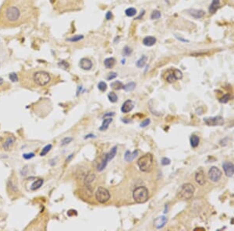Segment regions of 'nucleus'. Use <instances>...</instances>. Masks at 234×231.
I'll return each mask as SVG.
<instances>
[{
    "label": "nucleus",
    "instance_id": "f257e3e1",
    "mask_svg": "<svg viewBox=\"0 0 234 231\" xmlns=\"http://www.w3.org/2000/svg\"><path fill=\"white\" fill-rule=\"evenodd\" d=\"M153 156L151 153H147L138 159V167L142 172H150L153 168Z\"/></svg>",
    "mask_w": 234,
    "mask_h": 231
},
{
    "label": "nucleus",
    "instance_id": "f03ea898",
    "mask_svg": "<svg viewBox=\"0 0 234 231\" xmlns=\"http://www.w3.org/2000/svg\"><path fill=\"white\" fill-rule=\"evenodd\" d=\"M195 188L192 184H184L177 192V198L182 200H189L194 194Z\"/></svg>",
    "mask_w": 234,
    "mask_h": 231
},
{
    "label": "nucleus",
    "instance_id": "7ed1b4c3",
    "mask_svg": "<svg viewBox=\"0 0 234 231\" xmlns=\"http://www.w3.org/2000/svg\"><path fill=\"white\" fill-rule=\"evenodd\" d=\"M148 189L145 186L136 187L133 192V198L137 203H145L148 199Z\"/></svg>",
    "mask_w": 234,
    "mask_h": 231
},
{
    "label": "nucleus",
    "instance_id": "20e7f679",
    "mask_svg": "<svg viewBox=\"0 0 234 231\" xmlns=\"http://www.w3.org/2000/svg\"><path fill=\"white\" fill-rule=\"evenodd\" d=\"M33 79L35 83L41 87L47 85L51 80L50 75L45 71H38L36 72L33 76Z\"/></svg>",
    "mask_w": 234,
    "mask_h": 231
},
{
    "label": "nucleus",
    "instance_id": "39448f33",
    "mask_svg": "<svg viewBox=\"0 0 234 231\" xmlns=\"http://www.w3.org/2000/svg\"><path fill=\"white\" fill-rule=\"evenodd\" d=\"M116 153H117V146H114V147H112V148L111 149V150H110L109 153H106V154L105 155V157L103 158V159L102 160V162H101L100 164L98 165V167H97V170H98V171H99V172L102 171V170L106 167L109 161H111L112 159L116 157Z\"/></svg>",
    "mask_w": 234,
    "mask_h": 231
},
{
    "label": "nucleus",
    "instance_id": "423d86ee",
    "mask_svg": "<svg viewBox=\"0 0 234 231\" xmlns=\"http://www.w3.org/2000/svg\"><path fill=\"white\" fill-rule=\"evenodd\" d=\"M183 78V73L179 69H168L165 74V79L169 83H174L175 81L181 79Z\"/></svg>",
    "mask_w": 234,
    "mask_h": 231
},
{
    "label": "nucleus",
    "instance_id": "0eeeda50",
    "mask_svg": "<svg viewBox=\"0 0 234 231\" xmlns=\"http://www.w3.org/2000/svg\"><path fill=\"white\" fill-rule=\"evenodd\" d=\"M110 193L106 188L104 187H99L95 192V198L97 201L100 203H105L110 199Z\"/></svg>",
    "mask_w": 234,
    "mask_h": 231
},
{
    "label": "nucleus",
    "instance_id": "6e6552de",
    "mask_svg": "<svg viewBox=\"0 0 234 231\" xmlns=\"http://www.w3.org/2000/svg\"><path fill=\"white\" fill-rule=\"evenodd\" d=\"M20 12L17 7L10 6L6 9V16L9 21L14 22L20 18Z\"/></svg>",
    "mask_w": 234,
    "mask_h": 231
},
{
    "label": "nucleus",
    "instance_id": "1a4fd4ad",
    "mask_svg": "<svg viewBox=\"0 0 234 231\" xmlns=\"http://www.w3.org/2000/svg\"><path fill=\"white\" fill-rule=\"evenodd\" d=\"M208 178L210 179L212 182H218L221 179L222 173L219 168L217 167H212L208 171Z\"/></svg>",
    "mask_w": 234,
    "mask_h": 231
},
{
    "label": "nucleus",
    "instance_id": "9d476101",
    "mask_svg": "<svg viewBox=\"0 0 234 231\" xmlns=\"http://www.w3.org/2000/svg\"><path fill=\"white\" fill-rule=\"evenodd\" d=\"M204 122L205 124L209 126H220L224 124V119L221 116H215V117H209V118H204Z\"/></svg>",
    "mask_w": 234,
    "mask_h": 231
},
{
    "label": "nucleus",
    "instance_id": "9b49d317",
    "mask_svg": "<svg viewBox=\"0 0 234 231\" xmlns=\"http://www.w3.org/2000/svg\"><path fill=\"white\" fill-rule=\"evenodd\" d=\"M222 168L225 175L227 177H232L234 175V164L232 162H224L222 164Z\"/></svg>",
    "mask_w": 234,
    "mask_h": 231
},
{
    "label": "nucleus",
    "instance_id": "f8f14e48",
    "mask_svg": "<svg viewBox=\"0 0 234 231\" xmlns=\"http://www.w3.org/2000/svg\"><path fill=\"white\" fill-rule=\"evenodd\" d=\"M168 222V219L166 218V216H158L156 220H154V227H156V229H162V227H165V225Z\"/></svg>",
    "mask_w": 234,
    "mask_h": 231
},
{
    "label": "nucleus",
    "instance_id": "ddd939ff",
    "mask_svg": "<svg viewBox=\"0 0 234 231\" xmlns=\"http://www.w3.org/2000/svg\"><path fill=\"white\" fill-rule=\"evenodd\" d=\"M134 103L131 100H127L122 105L121 107V111L124 114H127L130 112L132 110L134 109Z\"/></svg>",
    "mask_w": 234,
    "mask_h": 231
},
{
    "label": "nucleus",
    "instance_id": "4468645a",
    "mask_svg": "<svg viewBox=\"0 0 234 231\" xmlns=\"http://www.w3.org/2000/svg\"><path fill=\"white\" fill-rule=\"evenodd\" d=\"M195 181H196V182L201 186L204 185L205 184L206 178H205V175H204V173L203 170H200L196 173V175H195Z\"/></svg>",
    "mask_w": 234,
    "mask_h": 231
},
{
    "label": "nucleus",
    "instance_id": "2eb2a0df",
    "mask_svg": "<svg viewBox=\"0 0 234 231\" xmlns=\"http://www.w3.org/2000/svg\"><path fill=\"white\" fill-rule=\"evenodd\" d=\"M79 66L84 70H90L92 68V62L89 59L84 58V59H81Z\"/></svg>",
    "mask_w": 234,
    "mask_h": 231
},
{
    "label": "nucleus",
    "instance_id": "dca6fc26",
    "mask_svg": "<svg viewBox=\"0 0 234 231\" xmlns=\"http://www.w3.org/2000/svg\"><path fill=\"white\" fill-rule=\"evenodd\" d=\"M188 13L191 16H193L195 19H200V18H202L204 16V11L201 10V9H190L188 10Z\"/></svg>",
    "mask_w": 234,
    "mask_h": 231
},
{
    "label": "nucleus",
    "instance_id": "f3484780",
    "mask_svg": "<svg viewBox=\"0 0 234 231\" xmlns=\"http://www.w3.org/2000/svg\"><path fill=\"white\" fill-rule=\"evenodd\" d=\"M138 150H134V152L127 151V152L125 153L124 155V159L127 162H131L135 159L136 157L138 156Z\"/></svg>",
    "mask_w": 234,
    "mask_h": 231
},
{
    "label": "nucleus",
    "instance_id": "a211bd4d",
    "mask_svg": "<svg viewBox=\"0 0 234 231\" xmlns=\"http://www.w3.org/2000/svg\"><path fill=\"white\" fill-rule=\"evenodd\" d=\"M156 43V38L153 36H148L143 40V44L147 47H151Z\"/></svg>",
    "mask_w": 234,
    "mask_h": 231
},
{
    "label": "nucleus",
    "instance_id": "6ab92c4d",
    "mask_svg": "<svg viewBox=\"0 0 234 231\" xmlns=\"http://www.w3.org/2000/svg\"><path fill=\"white\" fill-rule=\"evenodd\" d=\"M219 6H220V1L219 0H212V3L209 6V9H208V12L213 14L217 11V9H219Z\"/></svg>",
    "mask_w": 234,
    "mask_h": 231
},
{
    "label": "nucleus",
    "instance_id": "aec40b11",
    "mask_svg": "<svg viewBox=\"0 0 234 231\" xmlns=\"http://www.w3.org/2000/svg\"><path fill=\"white\" fill-rule=\"evenodd\" d=\"M15 138L13 137V136H9V137L7 138L6 142L3 143V146H2L4 149H6V150H9V149L11 148L13 144H14V142H15Z\"/></svg>",
    "mask_w": 234,
    "mask_h": 231
},
{
    "label": "nucleus",
    "instance_id": "412c9836",
    "mask_svg": "<svg viewBox=\"0 0 234 231\" xmlns=\"http://www.w3.org/2000/svg\"><path fill=\"white\" fill-rule=\"evenodd\" d=\"M112 122V118H106L105 119H104L102 124L101 127L99 128V130L102 132L106 131L109 129V124H111Z\"/></svg>",
    "mask_w": 234,
    "mask_h": 231
},
{
    "label": "nucleus",
    "instance_id": "4be33fe9",
    "mask_svg": "<svg viewBox=\"0 0 234 231\" xmlns=\"http://www.w3.org/2000/svg\"><path fill=\"white\" fill-rule=\"evenodd\" d=\"M190 145H191V146H192L193 148H196V147L199 145L200 138L196 135H191L190 139Z\"/></svg>",
    "mask_w": 234,
    "mask_h": 231
},
{
    "label": "nucleus",
    "instance_id": "5701e85b",
    "mask_svg": "<svg viewBox=\"0 0 234 231\" xmlns=\"http://www.w3.org/2000/svg\"><path fill=\"white\" fill-rule=\"evenodd\" d=\"M116 64V59L114 58H108L104 61V65L107 69H112Z\"/></svg>",
    "mask_w": 234,
    "mask_h": 231
},
{
    "label": "nucleus",
    "instance_id": "b1692460",
    "mask_svg": "<svg viewBox=\"0 0 234 231\" xmlns=\"http://www.w3.org/2000/svg\"><path fill=\"white\" fill-rule=\"evenodd\" d=\"M147 60H148V57H147L146 55H142V56L140 57V59H138V62H137V63H136V65H137V67H138V68L144 67V66L146 65Z\"/></svg>",
    "mask_w": 234,
    "mask_h": 231
},
{
    "label": "nucleus",
    "instance_id": "393cba45",
    "mask_svg": "<svg viewBox=\"0 0 234 231\" xmlns=\"http://www.w3.org/2000/svg\"><path fill=\"white\" fill-rule=\"evenodd\" d=\"M123 86L124 85L123 84V83L119 80L114 81L110 84V87L113 89H115V90H120V89H123Z\"/></svg>",
    "mask_w": 234,
    "mask_h": 231
},
{
    "label": "nucleus",
    "instance_id": "a878e982",
    "mask_svg": "<svg viewBox=\"0 0 234 231\" xmlns=\"http://www.w3.org/2000/svg\"><path fill=\"white\" fill-rule=\"evenodd\" d=\"M43 183H44L43 179H38V180H37V181H35V182L32 184V185H31V189L32 190V191H35V190L38 189V188H40V187H42Z\"/></svg>",
    "mask_w": 234,
    "mask_h": 231
},
{
    "label": "nucleus",
    "instance_id": "bb28decb",
    "mask_svg": "<svg viewBox=\"0 0 234 231\" xmlns=\"http://www.w3.org/2000/svg\"><path fill=\"white\" fill-rule=\"evenodd\" d=\"M135 87H136V83H134V82H130V83H127V84L123 86V89H124L125 91L131 92L135 89Z\"/></svg>",
    "mask_w": 234,
    "mask_h": 231
},
{
    "label": "nucleus",
    "instance_id": "cd10ccee",
    "mask_svg": "<svg viewBox=\"0 0 234 231\" xmlns=\"http://www.w3.org/2000/svg\"><path fill=\"white\" fill-rule=\"evenodd\" d=\"M94 178H95V175H94V174H93V173H89V174L86 176L85 184L87 185H90L91 183L93 182Z\"/></svg>",
    "mask_w": 234,
    "mask_h": 231
},
{
    "label": "nucleus",
    "instance_id": "c85d7f7f",
    "mask_svg": "<svg viewBox=\"0 0 234 231\" xmlns=\"http://www.w3.org/2000/svg\"><path fill=\"white\" fill-rule=\"evenodd\" d=\"M125 13H126V15H127V16L132 17V16H134L137 14V9H136L135 8L130 7V8H128V9H126Z\"/></svg>",
    "mask_w": 234,
    "mask_h": 231
},
{
    "label": "nucleus",
    "instance_id": "c756f323",
    "mask_svg": "<svg viewBox=\"0 0 234 231\" xmlns=\"http://www.w3.org/2000/svg\"><path fill=\"white\" fill-rule=\"evenodd\" d=\"M108 98H109L110 102L112 103H116L118 100V97H117V95L114 92H110V93H109V94H108Z\"/></svg>",
    "mask_w": 234,
    "mask_h": 231
},
{
    "label": "nucleus",
    "instance_id": "7c9ffc66",
    "mask_svg": "<svg viewBox=\"0 0 234 231\" xmlns=\"http://www.w3.org/2000/svg\"><path fill=\"white\" fill-rule=\"evenodd\" d=\"M162 16L161 12L158 10H154L151 14V20H158Z\"/></svg>",
    "mask_w": 234,
    "mask_h": 231
},
{
    "label": "nucleus",
    "instance_id": "2f4dec72",
    "mask_svg": "<svg viewBox=\"0 0 234 231\" xmlns=\"http://www.w3.org/2000/svg\"><path fill=\"white\" fill-rule=\"evenodd\" d=\"M52 146H52L51 144H49V145H47V146H45L44 148L42 149V152H41V153H40V156H42V157H44V156H45V155L51 150Z\"/></svg>",
    "mask_w": 234,
    "mask_h": 231
},
{
    "label": "nucleus",
    "instance_id": "473e14b6",
    "mask_svg": "<svg viewBox=\"0 0 234 231\" xmlns=\"http://www.w3.org/2000/svg\"><path fill=\"white\" fill-rule=\"evenodd\" d=\"M84 38L83 35H76L74 37H70V38H68L67 41H71V42H76V41H79Z\"/></svg>",
    "mask_w": 234,
    "mask_h": 231
},
{
    "label": "nucleus",
    "instance_id": "72a5a7b5",
    "mask_svg": "<svg viewBox=\"0 0 234 231\" xmlns=\"http://www.w3.org/2000/svg\"><path fill=\"white\" fill-rule=\"evenodd\" d=\"M98 88L100 91L102 92H105L106 89H107V84L103 82V81H101L100 83L98 84Z\"/></svg>",
    "mask_w": 234,
    "mask_h": 231
},
{
    "label": "nucleus",
    "instance_id": "f704fd0d",
    "mask_svg": "<svg viewBox=\"0 0 234 231\" xmlns=\"http://www.w3.org/2000/svg\"><path fill=\"white\" fill-rule=\"evenodd\" d=\"M132 53V49L128 46H126L124 48H123V56H129L130 55H131Z\"/></svg>",
    "mask_w": 234,
    "mask_h": 231
},
{
    "label": "nucleus",
    "instance_id": "c9c22d12",
    "mask_svg": "<svg viewBox=\"0 0 234 231\" xmlns=\"http://www.w3.org/2000/svg\"><path fill=\"white\" fill-rule=\"evenodd\" d=\"M73 139V138H71V137L64 138L62 140V144H61V145L63 146H66V145H67V144L70 143V142H72Z\"/></svg>",
    "mask_w": 234,
    "mask_h": 231
},
{
    "label": "nucleus",
    "instance_id": "e433bc0d",
    "mask_svg": "<svg viewBox=\"0 0 234 231\" xmlns=\"http://www.w3.org/2000/svg\"><path fill=\"white\" fill-rule=\"evenodd\" d=\"M58 65H59V67H61L62 69H67L68 68H69V66H69V64H68L67 62L65 61L59 62Z\"/></svg>",
    "mask_w": 234,
    "mask_h": 231
},
{
    "label": "nucleus",
    "instance_id": "4c0bfd02",
    "mask_svg": "<svg viewBox=\"0 0 234 231\" xmlns=\"http://www.w3.org/2000/svg\"><path fill=\"white\" fill-rule=\"evenodd\" d=\"M230 99V94H225V95H224V96H223L222 98H220L219 101H220L221 103H227Z\"/></svg>",
    "mask_w": 234,
    "mask_h": 231
},
{
    "label": "nucleus",
    "instance_id": "58836bf2",
    "mask_svg": "<svg viewBox=\"0 0 234 231\" xmlns=\"http://www.w3.org/2000/svg\"><path fill=\"white\" fill-rule=\"evenodd\" d=\"M150 123H151V120H150L149 118H147V119L144 120L141 123H140V128H145V127L148 126Z\"/></svg>",
    "mask_w": 234,
    "mask_h": 231
},
{
    "label": "nucleus",
    "instance_id": "ea45409f",
    "mask_svg": "<svg viewBox=\"0 0 234 231\" xmlns=\"http://www.w3.org/2000/svg\"><path fill=\"white\" fill-rule=\"evenodd\" d=\"M9 79H10V80H11L12 82H13V83H15V82H17L18 81L17 75L16 74L15 72H13V73H11V74L9 75Z\"/></svg>",
    "mask_w": 234,
    "mask_h": 231
},
{
    "label": "nucleus",
    "instance_id": "a19ab883",
    "mask_svg": "<svg viewBox=\"0 0 234 231\" xmlns=\"http://www.w3.org/2000/svg\"><path fill=\"white\" fill-rule=\"evenodd\" d=\"M116 77H117V73H116V72H111L110 73H109V74H108L107 79L108 80H112V79H113L116 78Z\"/></svg>",
    "mask_w": 234,
    "mask_h": 231
},
{
    "label": "nucleus",
    "instance_id": "79ce46f5",
    "mask_svg": "<svg viewBox=\"0 0 234 231\" xmlns=\"http://www.w3.org/2000/svg\"><path fill=\"white\" fill-rule=\"evenodd\" d=\"M170 163H171L170 159H168V158H167V157H164V158H162V164L163 166L168 165V164H170Z\"/></svg>",
    "mask_w": 234,
    "mask_h": 231
},
{
    "label": "nucleus",
    "instance_id": "37998d69",
    "mask_svg": "<svg viewBox=\"0 0 234 231\" xmlns=\"http://www.w3.org/2000/svg\"><path fill=\"white\" fill-rule=\"evenodd\" d=\"M34 157H35V154H34L33 153H26V154H24V159H31V158H33Z\"/></svg>",
    "mask_w": 234,
    "mask_h": 231
},
{
    "label": "nucleus",
    "instance_id": "c03bdc74",
    "mask_svg": "<svg viewBox=\"0 0 234 231\" xmlns=\"http://www.w3.org/2000/svg\"><path fill=\"white\" fill-rule=\"evenodd\" d=\"M114 115H115V113H114V112H108V113H106L105 114H104V116H103V118H112Z\"/></svg>",
    "mask_w": 234,
    "mask_h": 231
},
{
    "label": "nucleus",
    "instance_id": "a18cd8bd",
    "mask_svg": "<svg viewBox=\"0 0 234 231\" xmlns=\"http://www.w3.org/2000/svg\"><path fill=\"white\" fill-rule=\"evenodd\" d=\"M105 18H106V20H111L112 18V12L109 11L107 13H106V15H105Z\"/></svg>",
    "mask_w": 234,
    "mask_h": 231
},
{
    "label": "nucleus",
    "instance_id": "49530a36",
    "mask_svg": "<svg viewBox=\"0 0 234 231\" xmlns=\"http://www.w3.org/2000/svg\"><path fill=\"white\" fill-rule=\"evenodd\" d=\"M145 10H142V11H141V13H140V15L138 16V17L136 18V19H137V20H140V19H141V17H143V16L145 15Z\"/></svg>",
    "mask_w": 234,
    "mask_h": 231
},
{
    "label": "nucleus",
    "instance_id": "de8ad7c7",
    "mask_svg": "<svg viewBox=\"0 0 234 231\" xmlns=\"http://www.w3.org/2000/svg\"><path fill=\"white\" fill-rule=\"evenodd\" d=\"M73 157V154H70L69 157H68V158L66 159V162H69L70 160V159H72Z\"/></svg>",
    "mask_w": 234,
    "mask_h": 231
},
{
    "label": "nucleus",
    "instance_id": "09e8293b",
    "mask_svg": "<svg viewBox=\"0 0 234 231\" xmlns=\"http://www.w3.org/2000/svg\"><path fill=\"white\" fill-rule=\"evenodd\" d=\"M91 137H94V135H91V134H90V135H86L85 136V138H84V139H89V138H91Z\"/></svg>",
    "mask_w": 234,
    "mask_h": 231
},
{
    "label": "nucleus",
    "instance_id": "8fccbe9b",
    "mask_svg": "<svg viewBox=\"0 0 234 231\" xmlns=\"http://www.w3.org/2000/svg\"><path fill=\"white\" fill-rule=\"evenodd\" d=\"M2 83H3V79H2V78H1V77H0V86L2 85Z\"/></svg>",
    "mask_w": 234,
    "mask_h": 231
},
{
    "label": "nucleus",
    "instance_id": "3c124183",
    "mask_svg": "<svg viewBox=\"0 0 234 231\" xmlns=\"http://www.w3.org/2000/svg\"><path fill=\"white\" fill-rule=\"evenodd\" d=\"M205 230L204 228H195L194 230Z\"/></svg>",
    "mask_w": 234,
    "mask_h": 231
}]
</instances>
